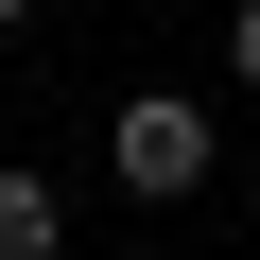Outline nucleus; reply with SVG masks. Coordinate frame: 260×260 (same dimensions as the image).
<instances>
[{
    "label": "nucleus",
    "instance_id": "nucleus-4",
    "mask_svg": "<svg viewBox=\"0 0 260 260\" xmlns=\"http://www.w3.org/2000/svg\"><path fill=\"white\" fill-rule=\"evenodd\" d=\"M18 18H35V0H0V35H18Z\"/></svg>",
    "mask_w": 260,
    "mask_h": 260
},
{
    "label": "nucleus",
    "instance_id": "nucleus-3",
    "mask_svg": "<svg viewBox=\"0 0 260 260\" xmlns=\"http://www.w3.org/2000/svg\"><path fill=\"white\" fill-rule=\"evenodd\" d=\"M225 70H243V87H260V0H243V18H225Z\"/></svg>",
    "mask_w": 260,
    "mask_h": 260
},
{
    "label": "nucleus",
    "instance_id": "nucleus-2",
    "mask_svg": "<svg viewBox=\"0 0 260 260\" xmlns=\"http://www.w3.org/2000/svg\"><path fill=\"white\" fill-rule=\"evenodd\" d=\"M70 243V208H52V174H0V260H52Z\"/></svg>",
    "mask_w": 260,
    "mask_h": 260
},
{
    "label": "nucleus",
    "instance_id": "nucleus-1",
    "mask_svg": "<svg viewBox=\"0 0 260 260\" xmlns=\"http://www.w3.org/2000/svg\"><path fill=\"white\" fill-rule=\"evenodd\" d=\"M104 156H121V191H156V208H174V191H208V104H174V87H139Z\"/></svg>",
    "mask_w": 260,
    "mask_h": 260
}]
</instances>
